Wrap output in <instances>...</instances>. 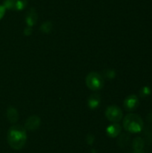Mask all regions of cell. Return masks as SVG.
Here are the masks:
<instances>
[{
    "instance_id": "cell-5",
    "label": "cell",
    "mask_w": 152,
    "mask_h": 153,
    "mask_svg": "<svg viewBox=\"0 0 152 153\" xmlns=\"http://www.w3.org/2000/svg\"><path fill=\"white\" fill-rule=\"evenodd\" d=\"M27 0H4L3 5L5 9L20 11L24 9L27 6Z\"/></svg>"
},
{
    "instance_id": "cell-11",
    "label": "cell",
    "mask_w": 152,
    "mask_h": 153,
    "mask_svg": "<svg viewBox=\"0 0 152 153\" xmlns=\"http://www.w3.org/2000/svg\"><path fill=\"white\" fill-rule=\"evenodd\" d=\"M144 145H145V143H144L143 139L141 137H136L133 142V149L134 150V152L143 151Z\"/></svg>"
},
{
    "instance_id": "cell-17",
    "label": "cell",
    "mask_w": 152,
    "mask_h": 153,
    "mask_svg": "<svg viewBox=\"0 0 152 153\" xmlns=\"http://www.w3.org/2000/svg\"><path fill=\"white\" fill-rule=\"evenodd\" d=\"M5 10H6V9H5V7H4L3 4H2V5L0 4V20H1V19L3 18V16L4 15V13H5Z\"/></svg>"
},
{
    "instance_id": "cell-4",
    "label": "cell",
    "mask_w": 152,
    "mask_h": 153,
    "mask_svg": "<svg viewBox=\"0 0 152 153\" xmlns=\"http://www.w3.org/2000/svg\"><path fill=\"white\" fill-rule=\"evenodd\" d=\"M106 117L112 123H118L123 119V111L117 106L112 105L107 108L105 112Z\"/></svg>"
},
{
    "instance_id": "cell-7",
    "label": "cell",
    "mask_w": 152,
    "mask_h": 153,
    "mask_svg": "<svg viewBox=\"0 0 152 153\" xmlns=\"http://www.w3.org/2000/svg\"><path fill=\"white\" fill-rule=\"evenodd\" d=\"M41 124V119L39 116H30L28 117L24 124V128L26 131H35L37 130Z\"/></svg>"
},
{
    "instance_id": "cell-9",
    "label": "cell",
    "mask_w": 152,
    "mask_h": 153,
    "mask_svg": "<svg viewBox=\"0 0 152 153\" xmlns=\"http://www.w3.org/2000/svg\"><path fill=\"white\" fill-rule=\"evenodd\" d=\"M6 117L7 120L12 124L14 125L17 123V121L19 120V113L17 111V109L14 107H9L6 110Z\"/></svg>"
},
{
    "instance_id": "cell-6",
    "label": "cell",
    "mask_w": 152,
    "mask_h": 153,
    "mask_svg": "<svg viewBox=\"0 0 152 153\" xmlns=\"http://www.w3.org/2000/svg\"><path fill=\"white\" fill-rule=\"evenodd\" d=\"M139 104H140V100L136 95H130L126 97L125 100H124V108L128 112L135 110L139 107Z\"/></svg>"
},
{
    "instance_id": "cell-8",
    "label": "cell",
    "mask_w": 152,
    "mask_h": 153,
    "mask_svg": "<svg viewBox=\"0 0 152 153\" xmlns=\"http://www.w3.org/2000/svg\"><path fill=\"white\" fill-rule=\"evenodd\" d=\"M121 132H122V126L118 123H113L109 125L106 129L107 135L110 138H116L119 136L121 134Z\"/></svg>"
},
{
    "instance_id": "cell-12",
    "label": "cell",
    "mask_w": 152,
    "mask_h": 153,
    "mask_svg": "<svg viewBox=\"0 0 152 153\" xmlns=\"http://www.w3.org/2000/svg\"><path fill=\"white\" fill-rule=\"evenodd\" d=\"M37 19H38L37 13H35L34 9H31V10L28 13V14H27V16H26V22H27V24H28L30 27V26H32V25L35 23V22L37 21Z\"/></svg>"
},
{
    "instance_id": "cell-18",
    "label": "cell",
    "mask_w": 152,
    "mask_h": 153,
    "mask_svg": "<svg viewBox=\"0 0 152 153\" xmlns=\"http://www.w3.org/2000/svg\"><path fill=\"white\" fill-rule=\"evenodd\" d=\"M133 153H144V152H143V151H142V152H133Z\"/></svg>"
},
{
    "instance_id": "cell-15",
    "label": "cell",
    "mask_w": 152,
    "mask_h": 153,
    "mask_svg": "<svg viewBox=\"0 0 152 153\" xmlns=\"http://www.w3.org/2000/svg\"><path fill=\"white\" fill-rule=\"evenodd\" d=\"M104 74H105V77L108 78V79H114L115 76H116L115 71H114V70H111V69L106 70V71L104 72Z\"/></svg>"
},
{
    "instance_id": "cell-16",
    "label": "cell",
    "mask_w": 152,
    "mask_h": 153,
    "mask_svg": "<svg viewBox=\"0 0 152 153\" xmlns=\"http://www.w3.org/2000/svg\"><path fill=\"white\" fill-rule=\"evenodd\" d=\"M95 142V136L91 134H89L86 137V143L89 144V145H92Z\"/></svg>"
},
{
    "instance_id": "cell-10",
    "label": "cell",
    "mask_w": 152,
    "mask_h": 153,
    "mask_svg": "<svg viewBox=\"0 0 152 153\" xmlns=\"http://www.w3.org/2000/svg\"><path fill=\"white\" fill-rule=\"evenodd\" d=\"M100 101H101V98L99 94L98 93L91 94L88 99V107L90 109H96L99 106Z\"/></svg>"
},
{
    "instance_id": "cell-3",
    "label": "cell",
    "mask_w": 152,
    "mask_h": 153,
    "mask_svg": "<svg viewBox=\"0 0 152 153\" xmlns=\"http://www.w3.org/2000/svg\"><path fill=\"white\" fill-rule=\"evenodd\" d=\"M87 87L94 91H99L103 88L104 86V79L101 76V74L96 73V72H91L86 76L85 80Z\"/></svg>"
},
{
    "instance_id": "cell-14",
    "label": "cell",
    "mask_w": 152,
    "mask_h": 153,
    "mask_svg": "<svg viewBox=\"0 0 152 153\" xmlns=\"http://www.w3.org/2000/svg\"><path fill=\"white\" fill-rule=\"evenodd\" d=\"M40 29H41V30H42L43 32L47 33V32H49V31L52 30V24H51V22H45V23L42 24V26H41Z\"/></svg>"
},
{
    "instance_id": "cell-1",
    "label": "cell",
    "mask_w": 152,
    "mask_h": 153,
    "mask_svg": "<svg viewBox=\"0 0 152 153\" xmlns=\"http://www.w3.org/2000/svg\"><path fill=\"white\" fill-rule=\"evenodd\" d=\"M6 140L12 149L22 150L27 143V131L24 126L14 124L8 129Z\"/></svg>"
},
{
    "instance_id": "cell-2",
    "label": "cell",
    "mask_w": 152,
    "mask_h": 153,
    "mask_svg": "<svg viewBox=\"0 0 152 153\" xmlns=\"http://www.w3.org/2000/svg\"><path fill=\"white\" fill-rule=\"evenodd\" d=\"M143 120L136 114L130 113L126 115L123 120L124 129L130 134H139L143 129Z\"/></svg>"
},
{
    "instance_id": "cell-13",
    "label": "cell",
    "mask_w": 152,
    "mask_h": 153,
    "mask_svg": "<svg viewBox=\"0 0 152 153\" xmlns=\"http://www.w3.org/2000/svg\"><path fill=\"white\" fill-rule=\"evenodd\" d=\"M151 91L150 87H148V86L143 87V88L140 91V95H141L142 98H147L148 96L151 95Z\"/></svg>"
}]
</instances>
